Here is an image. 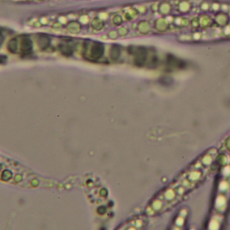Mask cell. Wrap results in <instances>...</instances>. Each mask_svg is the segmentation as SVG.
<instances>
[{"label": "cell", "instance_id": "cell-1", "mask_svg": "<svg viewBox=\"0 0 230 230\" xmlns=\"http://www.w3.org/2000/svg\"><path fill=\"white\" fill-rule=\"evenodd\" d=\"M215 20L216 23L219 24V26H224L228 22V17L224 13H218L215 16Z\"/></svg>", "mask_w": 230, "mask_h": 230}, {"label": "cell", "instance_id": "cell-2", "mask_svg": "<svg viewBox=\"0 0 230 230\" xmlns=\"http://www.w3.org/2000/svg\"><path fill=\"white\" fill-rule=\"evenodd\" d=\"M201 26L203 27H207L209 26H210V24L211 23V19L210 17H209L208 16H203L201 17Z\"/></svg>", "mask_w": 230, "mask_h": 230}, {"label": "cell", "instance_id": "cell-3", "mask_svg": "<svg viewBox=\"0 0 230 230\" xmlns=\"http://www.w3.org/2000/svg\"><path fill=\"white\" fill-rule=\"evenodd\" d=\"M192 23H193V24H193V27H194V28H197V27H198V26H199V19H198V18H194L193 20V22H192Z\"/></svg>", "mask_w": 230, "mask_h": 230}]
</instances>
